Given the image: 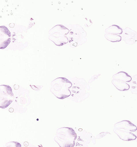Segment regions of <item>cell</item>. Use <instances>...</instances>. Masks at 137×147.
Instances as JSON below:
<instances>
[{"instance_id": "1", "label": "cell", "mask_w": 137, "mask_h": 147, "mask_svg": "<svg viewBox=\"0 0 137 147\" xmlns=\"http://www.w3.org/2000/svg\"><path fill=\"white\" fill-rule=\"evenodd\" d=\"M113 129H119L135 132L137 129V127L130 121L124 120L116 123L114 125Z\"/></svg>"}, {"instance_id": "2", "label": "cell", "mask_w": 137, "mask_h": 147, "mask_svg": "<svg viewBox=\"0 0 137 147\" xmlns=\"http://www.w3.org/2000/svg\"><path fill=\"white\" fill-rule=\"evenodd\" d=\"M113 131L121 140L123 141H133L137 138L136 136L132 132L126 130L113 129Z\"/></svg>"}, {"instance_id": "3", "label": "cell", "mask_w": 137, "mask_h": 147, "mask_svg": "<svg viewBox=\"0 0 137 147\" xmlns=\"http://www.w3.org/2000/svg\"><path fill=\"white\" fill-rule=\"evenodd\" d=\"M113 80H118L125 82H130L132 80L131 76L127 73L120 71L114 74L112 76Z\"/></svg>"}, {"instance_id": "4", "label": "cell", "mask_w": 137, "mask_h": 147, "mask_svg": "<svg viewBox=\"0 0 137 147\" xmlns=\"http://www.w3.org/2000/svg\"><path fill=\"white\" fill-rule=\"evenodd\" d=\"M111 82L115 87L120 91H126L129 90L130 88L129 84L125 82L113 79Z\"/></svg>"}, {"instance_id": "5", "label": "cell", "mask_w": 137, "mask_h": 147, "mask_svg": "<svg viewBox=\"0 0 137 147\" xmlns=\"http://www.w3.org/2000/svg\"><path fill=\"white\" fill-rule=\"evenodd\" d=\"M105 32L108 34H122L123 30L121 28L116 25H112L105 30Z\"/></svg>"}, {"instance_id": "6", "label": "cell", "mask_w": 137, "mask_h": 147, "mask_svg": "<svg viewBox=\"0 0 137 147\" xmlns=\"http://www.w3.org/2000/svg\"><path fill=\"white\" fill-rule=\"evenodd\" d=\"M105 37L108 40L112 42L120 41L121 40V36L118 34L107 33Z\"/></svg>"}, {"instance_id": "7", "label": "cell", "mask_w": 137, "mask_h": 147, "mask_svg": "<svg viewBox=\"0 0 137 147\" xmlns=\"http://www.w3.org/2000/svg\"><path fill=\"white\" fill-rule=\"evenodd\" d=\"M110 134V133L108 132H102L98 135L96 137V139H99L104 137L107 135Z\"/></svg>"}]
</instances>
